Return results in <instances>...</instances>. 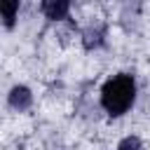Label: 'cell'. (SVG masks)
Returning <instances> with one entry per match:
<instances>
[{
  "label": "cell",
  "mask_w": 150,
  "mask_h": 150,
  "mask_svg": "<svg viewBox=\"0 0 150 150\" xmlns=\"http://www.w3.org/2000/svg\"><path fill=\"white\" fill-rule=\"evenodd\" d=\"M136 101V82L129 73L112 75L101 87V105L110 117H122Z\"/></svg>",
  "instance_id": "cell-1"
},
{
  "label": "cell",
  "mask_w": 150,
  "mask_h": 150,
  "mask_svg": "<svg viewBox=\"0 0 150 150\" xmlns=\"http://www.w3.org/2000/svg\"><path fill=\"white\" fill-rule=\"evenodd\" d=\"M82 45H84V49H89V52L103 47V45H105V23H101V21L89 23V26L82 30Z\"/></svg>",
  "instance_id": "cell-3"
},
{
  "label": "cell",
  "mask_w": 150,
  "mask_h": 150,
  "mask_svg": "<svg viewBox=\"0 0 150 150\" xmlns=\"http://www.w3.org/2000/svg\"><path fill=\"white\" fill-rule=\"evenodd\" d=\"M7 103H9L12 110L26 112V110L33 105V94H30V89H28L26 84H14V87L9 89V94H7Z\"/></svg>",
  "instance_id": "cell-2"
},
{
  "label": "cell",
  "mask_w": 150,
  "mask_h": 150,
  "mask_svg": "<svg viewBox=\"0 0 150 150\" xmlns=\"http://www.w3.org/2000/svg\"><path fill=\"white\" fill-rule=\"evenodd\" d=\"M117 150H143V141L138 136H124L117 143Z\"/></svg>",
  "instance_id": "cell-6"
},
{
  "label": "cell",
  "mask_w": 150,
  "mask_h": 150,
  "mask_svg": "<svg viewBox=\"0 0 150 150\" xmlns=\"http://www.w3.org/2000/svg\"><path fill=\"white\" fill-rule=\"evenodd\" d=\"M40 12L49 21H63V19H68L70 2L68 0H45V2H40Z\"/></svg>",
  "instance_id": "cell-4"
},
{
  "label": "cell",
  "mask_w": 150,
  "mask_h": 150,
  "mask_svg": "<svg viewBox=\"0 0 150 150\" xmlns=\"http://www.w3.org/2000/svg\"><path fill=\"white\" fill-rule=\"evenodd\" d=\"M0 14H2L5 28H14L16 16H19V0H5V2H0Z\"/></svg>",
  "instance_id": "cell-5"
}]
</instances>
